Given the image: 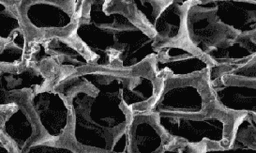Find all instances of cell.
Segmentation results:
<instances>
[{
    "mask_svg": "<svg viewBox=\"0 0 256 153\" xmlns=\"http://www.w3.org/2000/svg\"><path fill=\"white\" fill-rule=\"evenodd\" d=\"M0 153H14L6 140L0 136Z\"/></svg>",
    "mask_w": 256,
    "mask_h": 153,
    "instance_id": "cell-18",
    "label": "cell"
},
{
    "mask_svg": "<svg viewBox=\"0 0 256 153\" xmlns=\"http://www.w3.org/2000/svg\"><path fill=\"white\" fill-rule=\"evenodd\" d=\"M72 109L70 142L81 153H127L132 112L94 67L54 86Z\"/></svg>",
    "mask_w": 256,
    "mask_h": 153,
    "instance_id": "cell-1",
    "label": "cell"
},
{
    "mask_svg": "<svg viewBox=\"0 0 256 153\" xmlns=\"http://www.w3.org/2000/svg\"><path fill=\"white\" fill-rule=\"evenodd\" d=\"M192 0H128L139 21L160 46L188 42L186 18Z\"/></svg>",
    "mask_w": 256,
    "mask_h": 153,
    "instance_id": "cell-6",
    "label": "cell"
},
{
    "mask_svg": "<svg viewBox=\"0 0 256 153\" xmlns=\"http://www.w3.org/2000/svg\"><path fill=\"white\" fill-rule=\"evenodd\" d=\"M203 146L169 136L160 153H202Z\"/></svg>",
    "mask_w": 256,
    "mask_h": 153,
    "instance_id": "cell-17",
    "label": "cell"
},
{
    "mask_svg": "<svg viewBox=\"0 0 256 153\" xmlns=\"http://www.w3.org/2000/svg\"><path fill=\"white\" fill-rule=\"evenodd\" d=\"M47 86H51L49 79L30 64L0 69V109L24 100Z\"/></svg>",
    "mask_w": 256,
    "mask_h": 153,
    "instance_id": "cell-10",
    "label": "cell"
},
{
    "mask_svg": "<svg viewBox=\"0 0 256 153\" xmlns=\"http://www.w3.org/2000/svg\"><path fill=\"white\" fill-rule=\"evenodd\" d=\"M26 102L37 122L42 143H70L72 109L60 92L47 86L33 93Z\"/></svg>",
    "mask_w": 256,
    "mask_h": 153,
    "instance_id": "cell-7",
    "label": "cell"
},
{
    "mask_svg": "<svg viewBox=\"0 0 256 153\" xmlns=\"http://www.w3.org/2000/svg\"><path fill=\"white\" fill-rule=\"evenodd\" d=\"M150 63L157 79L202 76L208 74L212 66L210 60L188 42L160 46Z\"/></svg>",
    "mask_w": 256,
    "mask_h": 153,
    "instance_id": "cell-8",
    "label": "cell"
},
{
    "mask_svg": "<svg viewBox=\"0 0 256 153\" xmlns=\"http://www.w3.org/2000/svg\"><path fill=\"white\" fill-rule=\"evenodd\" d=\"M188 42L202 54L211 47L238 36L218 23L201 0H192L186 18Z\"/></svg>",
    "mask_w": 256,
    "mask_h": 153,
    "instance_id": "cell-9",
    "label": "cell"
},
{
    "mask_svg": "<svg viewBox=\"0 0 256 153\" xmlns=\"http://www.w3.org/2000/svg\"><path fill=\"white\" fill-rule=\"evenodd\" d=\"M82 1L22 0L16 1L28 46L44 38L72 37Z\"/></svg>",
    "mask_w": 256,
    "mask_h": 153,
    "instance_id": "cell-3",
    "label": "cell"
},
{
    "mask_svg": "<svg viewBox=\"0 0 256 153\" xmlns=\"http://www.w3.org/2000/svg\"><path fill=\"white\" fill-rule=\"evenodd\" d=\"M21 35L26 33L16 1H0V42H8Z\"/></svg>",
    "mask_w": 256,
    "mask_h": 153,
    "instance_id": "cell-15",
    "label": "cell"
},
{
    "mask_svg": "<svg viewBox=\"0 0 256 153\" xmlns=\"http://www.w3.org/2000/svg\"><path fill=\"white\" fill-rule=\"evenodd\" d=\"M155 116L160 127L170 138L201 146H226L231 142L234 123L238 116L218 109L204 116L160 114Z\"/></svg>",
    "mask_w": 256,
    "mask_h": 153,
    "instance_id": "cell-5",
    "label": "cell"
},
{
    "mask_svg": "<svg viewBox=\"0 0 256 153\" xmlns=\"http://www.w3.org/2000/svg\"><path fill=\"white\" fill-rule=\"evenodd\" d=\"M218 23L238 35L256 34V1L201 0Z\"/></svg>",
    "mask_w": 256,
    "mask_h": 153,
    "instance_id": "cell-11",
    "label": "cell"
},
{
    "mask_svg": "<svg viewBox=\"0 0 256 153\" xmlns=\"http://www.w3.org/2000/svg\"><path fill=\"white\" fill-rule=\"evenodd\" d=\"M20 153H81L70 143H36Z\"/></svg>",
    "mask_w": 256,
    "mask_h": 153,
    "instance_id": "cell-16",
    "label": "cell"
},
{
    "mask_svg": "<svg viewBox=\"0 0 256 153\" xmlns=\"http://www.w3.org/2000/svg\"><path fill=\"white\" fill-rule=\"evenodd\" d=\"M168 138L155 115L136 112L128 123L127 153H160Z\"/></svg>",
    "mask_w": 256,
    "mask_h": 153,
    "instance_id": "cell-12",
    "label": "cell"
},
{
    "mask_svg": "<svg viewBox=\"0 0 256 153\" xmlns=\"http://www.w3.org/2000/svg\"><path fill=\"white\" fill-rule=\"evenodd\" d=\"M202 153H256V115L238 116L230 144L226 146H206Z\"/></svg>",
    "mask_w": 256,
    "mask_h": 153,
    "instance_id": "cell-14",
    "label": "cell"
},
{
    "mask_svg": "<svg viewBox=\"0 0 256 153\" xmlns=\"http://www.w3.org/2000/svg\"><path fill=\"white\" fill-rule=\"evenodd\" d=\"M158 90L146 112L154 115L204 116L218 110L208 74L197 76L158 78Z\"/></svg>",
    "mask_w": 256,
    "mask_h": 153,
    "instance_id": "cell-2",
    "label": "cell"
},
{
    "mask_svg": "<svg viewBox=\"0 0 256 153\" xmlns=\"http://www.w3.org/2000/svg\"><path fill=\"white\" fill-rule=\"evenodd\" d=\"M208 79L218 109L234 116L256 115V58L238 65H212Z\"/></svg>",
    "mask_w": 256,
    "mask_h": 153,
    "instance_id": "cell-4",
    "label": "cell"
},
{
    "mask_svg": "<svg viewBox=\"0 0 256 153\" xmlns=\"http://www.w3.org/2000/svg\"><path fill=\"white\" fill-rule=\"evenodd\" d=\"M204 56L214 66L246 63L256 58V34L229 38L211 47Z\"/></svg>",
    "mask_w": 256,
    "mask_h": 153,
    "instance_id": "cell-13",
    "label": "cell"
}]
</instances>
